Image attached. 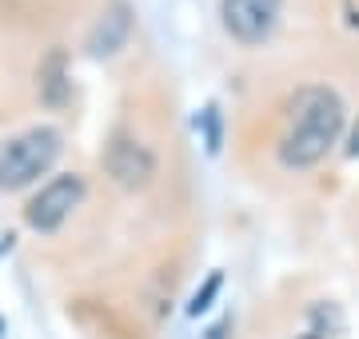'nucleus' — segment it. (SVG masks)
Listing matches in <instances>:
<instances>
[{
	"instance_id": "f03ea898",
	"label": "nucleus",
	"mask_w": 359,
	"mask_h": 339,
	"mask_svg": "<svg viewBox=\"0 0 359 339\" xmlns=\"http://www.w3.org/2000/svg\"><path fill=\"white\" fill-rule=\"evenodd\" d=\"M60 148H65V136L48 124H36V128H25L0 140V188L20 192L28 184H36L44 172H52Z\"/></svg>"
},
{
	"instance_id": "7ed1b4c3",
	"label": "nucleus",
	"mask_w": 359,
	"mask_h": 339,
	"mask_svg": "<svg viewBox=\"0 0 359 339\" xmlns=\"http://www.w3.org/2000/svg\"><path fill=\"white\" fill-rule=\"evenodd\" d=\"M84 192H88V184H84V176H76V172L52 176L36 196L25 204L28 228H32V232H60V228L72 220V212L84 204Z\"/></svg>"
},
{
	"instance_id": "f257e3e1",
	"label": "nucleus",
	"mask_w": 359,
	"mask_h": 339,
	"mask_svg": "<svg viewBox=\"0 0 359 339\" xmlns=\"http://www.w3.org/2000/svg\"><path fill=\"white\" fill-rule=\"evenodd\" d=\"M347 108L339 100V92L327 84H304L287 100V116H283V132L276 144V156L283 168L304 172L316 168L332 156V148L344 136Z\"/></svg>"
},
{
	"instance_id": "423d86ee",
	"label": "nucleus",
	"mask_w": 359,
	"mask_h": 339,
	"mask_svg": "<svg viewBox=\"0 0 359 339\" xmlns=\"http://www.w3.org/2000/svg\"><path fill=\"white\" fill-rule=\"evenodd\" d=\"M216 287H219V275H212V284H208L204 291H196V300H192V315H200V312H204V307H208V296H212Z\"/></svg>"
},
{
	"instance_id": "0eeeda50",
	"label": "nucleus",
	"mask_w": 359,
	"mask_h": 339,
	"mask_svg": "<svg viewBox=\"0 0 359 339\" xmlns=\"http://www.w3.org/2000/svg\"><path fill=\"white\" fill-rule=\"evenodd\" d=\"M347 156L359 160V120H355V128H351V136H347Z\"/></svg>"
},
{
	"instance_id": "20e7f679",
	"label": "nucleus",
	"mask_w": 359,
	"mask_h": 339,
	"mask_svg": "<svg viewBox=\"0 0 359 339\" xmlns=\"http://www.w3.org/2000/svg\"><path fill=\"white\" fill-rule=\"evenodd\" d=\"M283 0H219V25L236 44L256 48L280 28Z\"/></svg>"
},
{
	"instance_id": "39448f33",
	"label": "nucleus",
	"mask_w": 359,
	"mask_h": 339,
	"mask_svg": "<svg viewBox=\"0 0 359 339\" xmlns=\"http://www.w3.org/2000/svg\"><path fill=\"white\" fill-rule=\"evenodd\" d=\"M104 172L112 176L120 188H148L156 176V156L148 144H140L136 136H116L108 148H104Z\"/></svg>"
},
{
	"instance_id": "6e6552de",
	"label": "nucleus",
	"mask_w": 359,
	"mask_h": 339,
	"mask_svg": "<svg viewBox=\"0 0 359 339\" xmlns=\"http://www.w3.org/2000/svg\"><path fill=\"white\" fill-rule=\"evenodd\" d=\"M299 339H320V335H316V331H308V335H299Z\"/></svg>"
}]
</instances>
